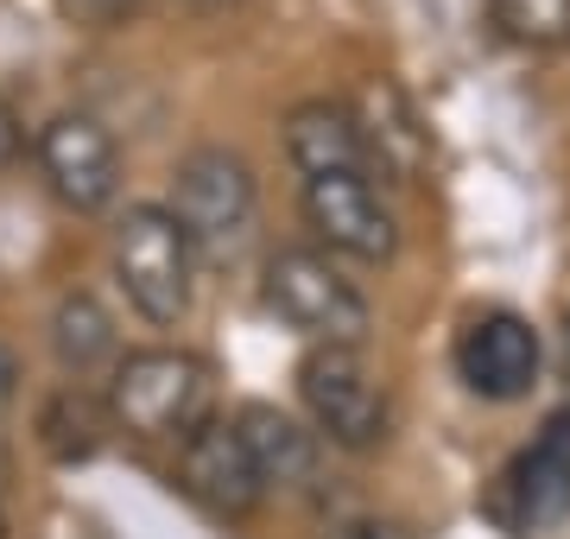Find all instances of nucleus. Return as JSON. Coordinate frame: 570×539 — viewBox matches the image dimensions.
Returning a JSON list of instances; mask_svg holds the SVG:
<instances>
[{
	"instance_id": "1",
	"label": "nucleus",
	"mask_w": 570,
	"mask_h": 539,
	"mask_svg": "<svg viewBox=\"0 0 570 539\" xmlns=\"http://www.w3.org/2000/svg\"><path fill=\"white\" fill-rule=\"evenodd\" d=\"M108 419L153 444H184L216 419V369L190 350H134L115 355L108 374Z\"/></svg>"
},
{
	"instance_id": "2",
	"label": "nucleus",
	"mask_w": 570,
	"mask_h": 539,
	"mask_svg": "<svg viewBox=\"0 0 570 539\" xmlns=\"http://www.w3.org/2000/svg\"><path fill=\"white\" fill-rule=\"evenodd\" d=\"M171 223L184 228V242L197 261H235L254 242L261 223V190L242 153L228 146H197L171 166Z\"/></svg>"
},
{
	"instance_id": "3",
	"label": "nucleus",
	"mask_w": 570,
	"mask_h": 539,
	"mask_svg": "<svg viewBox=\"0 0 570 539\" xmlns=\"http://www.w3.org/2000/svg\"><path fill=\"white\" fill-rule=\"evenodd\" d=\"M108 267H115V286L127 292V305L146 317V324H184L190 312V292H197V254L184 242V228L171 223L165 204H127L121 223H115V242H108Z\"/></svg>"
},
{
	"instance_id": "4",
	"label": "nucleus",
	"mask_w": 570,
	"mask_h": 539,
	"mask_svg": "<svg viewBox=\"0 0 570 539\" xmlns=\"http://www.w3.org/2000/svg\"><path fill=\"white\" fill-rule=\"evenodd\" d=\"M298 400H305L311 432L324 438V444H336V451L367 457L393 438V394L362 350L317 343L298 362Z\"/></svg>"
},
{
	"instance_id": "5",
	"label": "nucleus",
	"mask_w": 570,
	"mask_h": 539,
	"mask_svg": "<svg viewBox=\"0 0 570 539\" xmlns=\"http://www.w3.org/2000/svg\"><path fill=\"white\" fill-rule=\"evenodd\" d=\"M261 298L266 312L279 317L285 331L311 336L317 343H336V350H362L367 331H374V312L355 292V280H343V267L317 248H279L261 273Z\"/></svg>"
},
{
	"instance_id": "6",
	"label": "nucleus",
	"mask_w": 570,
	"mask_h": 539,
	"mask_svg": "<svg viewBox=\"0 0 570 539\" xmlns=\"http://www.w3.org/2000/svg\"><path fill=\"white\" fill-rule=\"evenodd\" d=\"M305 197V223L317 228V242L343 261L362 267H387L400 254V216L387 209V197L374 190L367 171H324V178H298Z\"/></svg>"
},
{
	"instance_id": "7",
	"label": "nucleus",
	"mask_w": 570,
	"mask_h": 539,
	"mask_svg": "<svg viewBox=\"0 0 570 539\" xmlns=\"http://www.w3.org/2000/svg\"><path fill=\"white\" fill-rule=\"evenodd\" d=\"M39 171L51 197L77 216H96L121 197V146L96 115L82 108H63L39 127Z\"/></svg>"
},
{
	"instance_id": "8",
	"label": "nucleus",
	"mask_w": 570,
	"mask_h": 539,
	"mask_svg": "<svg viewBox=\"0 0 570 539\" xmlns=\"http://www.w3.org/2000/svg\"><path fill=\"white\" fill-rule=\"evenodd\" d=\"M539 369H546V343L520 312H475L456 331V374H463L469 394L494 400H527L539 388Z\"/></svg>"
},
{
	"instance_id": "9",
	"label": "nucleus",
	"mask_w": 570,
	"mask_h": 539,
	"mask_svg": "<svg viewBox=\"0 0 570 539\" xmlns=\"http://www.w3.org/2000/svg\"><path fill=\"white\" fill-rule=\"evenodd\" d=\"M570 514V406H551L539 419L532 444L508 470V527L520 539L551 533Z\"/></svg>"
},
{
	"instance_id": "10",
	"label": "nucleus",
	"mask_w": 570,
	"mask_h": 539,
	"mask_svg": "<svg viewBox=\"0 0 570 539\" xmlns=\"http://www.w3.org/2000/svg\"><path fill=\"white\" fill-rule=\"evenodd\" d=\"M178 489L197 501L209 520H247L266 496L228 419H209L204 432H190L178 444Z\"/></svg>"
},
{
	"instance_id": "11",
	"label": "nucleus",
	"mask_w": 570,
	"mask_h": 539,
	"mask_svg": "<svg viewBox=\"0 0 570 539\" xmlns=\"http://www.w3.org/2000/svg\"><path fill=\"white\" fill-rule=\"evenodd\" d=\"M228 425L242 438V451H247V463H254V477H261L266 496H273V489H279V496H298V489L317 482V432H311L305 419L279 413V406H266V400H247Z\"/></svg>"
},
{
	"instance_id": "12",
	"label": "nucleus",
	"mask_w": 570,
	"mask_h": 539,
	"mask_svg": "<svg viewBox=\"0 0 570 539\" xmlns=\"http://www.w3.org/2000/svg\"><path fill=\"white\" fill-rule=\"evenodd\" d=\"M279 140H285V159H292L298 178H324V171H374L355 108L330 102V96H311V102L292 108V115L279 121Z\"/></svg>"
},
{
	"instance_id": "13",
	"label": "nucleus",
	"mask_w": 570,
	"mask_h": 539,
	"mask_svg": "<svg viewBox=\"0 0 570 539\" xmlns=\"http://www.w3.org/2000/svg\"><path fill=\"white\" fill-rule=\"evenodd\" d=\"M355 108V121H362V140H367V159H374V171H393V178H419V171L431 166V134L425 121H419V108L406 102V89L400 84H367L362 102Z\"/></svg>"
},
{
	"instance_id": "14",
	"label": "nucleus",
	"mask_w": 570,
	"mask_h": 539,
	"mask_svg": "<svg viewBox=\"0 0 570 539\" xmlns=\"http://www.w3.org/2000/svg\"><path fill=\"white\" fill-rule=\"evenodd\" d=\"M121 336H115V317L96 292H63L58 312H51V355H58L63 374H96L115 362Z\"/></svg>"
},
{
	"instance_id": "15",
	"label": "nucleus",
	"mask_w": 570,
	"mask_h": 539,
	"mask_svg": "<svg viewBox=\"0 0 570 539\" xmlns=\"http://www.w3.org/2000/svg\"><path fill=\"white\" fill-rule=\"evenodd\" d=\"M108 406L89 388H77V381H63L58 394L39 406V444L51 463H89V457L108 444Z\"/></svg>"
},
{
	"instance_id": "16",
	"label": "nucleus",
	"mask_w": 570,
	"mask_h": 539,
	"mask_svg": "<svg viewBox=\"0 0 570 539\" xmlns=\"http://www.w3.org/2000/svg\"><path fill=\"white\" fill-rule=\"evenodd\" d=\"M489 13L527 51H558V45H570V0H489Z\"/></svg>"
},
{
	"instance_id": "17",
	"label": "nucleus",
	"mask_w": 570,
	"mask_h": 539,
	"mask_svg": "<svg viewBox=\"0 0 570 539\" xmlns=\"http://www.w3.org/2000/svg\"><path fill=\"white\" fill-rule=\"evenodd\" d=\"M58 13L82 32H108V26H121L134 13V0H58Z\"/></svg>"
},
{
	"instance_id": "18",
	"label": "nucleus",
	"mask_w": 570,
	"mask_h": 539,
	"mask_svg": "<svg viewBox=\"0 0 570 539\" xmlns=\"http://www.w3.org/2000/svg\"><path fill=\"white\" fill-rule=\"evenodd\" d=\"M20 153H26V127H20V115H13V102L0 96V171L13 166Z\"/></svg>"
},
{
	"instance_id": "19",
	"label": "nucleus",
	"mask_w": 570,
	"mask_h": 539,
	"mask_svg": "<svg viewBox=\"0 0 570 539\" xmlns=\"http://www.w3.org/2000/svg\"><path fill=\"white\" fill-rule=\"evenodd\" d=\"M13 394H20V355L0 343V406H7Z\"/></svg>"
},
{
	"instance_id": "20",
	"label": "nucleus",
	"mask_w": 570,
	"mask_h": 539,
	"mask_svg": "<svg viewBox=\"0 0 570 539\" xmlns=\"http://www.w3.org/2000/svg\"><path fill=\"white\" fill-rule=\"evenodd\" d=\"M343 539H406L400 527H355V533H343Z\"/></svg>"
},
{
	"instance_id": "21",
	"label": "nucleus",
	"mask_w": 570,
	"mask_h": 539,
	"mask_svg": "<svg viewBox=\"0 0 570 539\" xmlns=\"http://www.w3.org/2000/svg\"><path fill=\"white\" fill-rule=\"evenodd\" d=\"M558 362H564V374H570V312H564V331H558Z\"/></svg>"
},
{
	"instance_id": "22",
	"label": "nucleus",
	"mask_w": 570,
	"mask_h": 539,
	"mask_svg": "<svg viewBox=\"0 0 570 539\" xmlns=\"http://www.w3.org/2000/svg\"><path fill=\"white\" fill-rule=\"evenodd\" d=\"M190 7H204V13H223V7H242V0H190Z\"/></svg>"
},
{
	"instance_id": "23",
	"label": "nucleus",
	"mask_w": 570,
	"mask_h": 539,
	"mask_svg": "<svg viewBox=\"0 0 570 539\" xmlns=\"http://www.w3.org/2000/svg\"><path fill=\"white\" fill-rule=\"evenodd\" d=\"M0 539H7V508H0Z\"/></svg>"
}]
</instances>
